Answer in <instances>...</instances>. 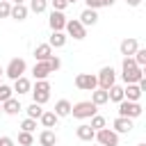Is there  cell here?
<instances>
[{
	"label": "cell",
	"mask_w": 146,
	"mask_h": 146,
	"mask_svg": "<svg viewBox=\"0 0 146 146\" xmlns=\"http://www.w3.org/2000/svg\"><path fill=\"white\" fill-rule=\"evenodd\" d=\"M121 78H123L125 84H137L144 78V68H139L132 57H123V62H121Z\"/></svg>",
	"instance_id": "cell-1"
},
{
	"label": "cell",
	"mask_w": 146,
	"mask_h": 146,
	"mask_svg": "<svg viewBox=\"0 0 146 146\" xmlns=\"http://www.w3.org/2000/svg\"><path fill=\"white\" fill-rule=\"evenodd\" d=\"M50 91H52V87H50V82L48 80H36L34 82V87H32V103H36V105H46L48 100H50Z\"/></svg>",
	"instance_id": "cell-2"
},
{
	"label": "cell",
	"mask_w": 146,
	"mask_h": 146,
	"mask_svg": "<svg viewBox=\"0 0 146 146\" xmlns=\"http://www.w3.org/2000/svg\"><path fill=\"white\" fill-rule=\"evenodd\" d=\"M96 112H98V107H96L91 100H80V103L71 105V114H73V119H80V121L91 119Z\"/></svg>",
	"instance_id": "cell-3"
},
{
	"label": "cell",
	"mask_w": 146,
	"mask_h": 146,
	"mask_svg": "<svg viewBox=\"0 0 146 146\" xmlns=\"http://www.w3.org/2000/svg\"><path fill=\"white\" fill-rule=\"evenodd\" d=\"M25 71H27V64H25V59H23V57H14V59L7 64V68H5V75H7L9 80H18V78H23V75H25Z\"/></svg>",
	"instance_id": "cell-4"
},
{
	"label": "cell",
	"mask_w": 146,
	"mask_h": 146,
	"mask_svg": "<svg viewBox=\"0 0 146 146\" xmlns=\"http://www.w3.org/2000/svg\"><path fill=\"white\" fill-rule=\"evenodd\" d=\"M96 82H98V89H105L107 91L112 84H116V71L112 66H103L98 71V75H96Z\"/></svg>",
	"instance_id": "cell-5"
},
{
	"label": "cell",
	"mask_w": 146,
	"mask_h": 146,
	"mask_svg": "<svg viewBox=\"0 0 146 146\" xmlns=\"http://www.w3.org/2000/svg\"><path fill=\"white\" fill-rule=\"evenodd\" d=\"M119 116H123V119H137V116H141V105L139 103H130V100H121L119 103Z\"/></svg>",
	"instance_id": "cell-6"
},
{
	"label": "cell",
	"mask_w": 146,
	"mask_h": 146,
	"mask_svg": "<svg viewBox=\"0 0 146 146\" xmlns=\"http://www.w3.org/2000/svg\"><path fill=\"white\" fill-rule=\"evenodd\" d=\"M98 146H119V135L112 130V128H103V130H96V137Z\"/></svg>",
	"instance_id": "cell-7"
},
{
	"label": "cell",
	"mask_w": 146,
	"mask_h": 146,
	"mask_svg": "<svg viewBox=\"0 0 146 146\" xmlns=\"http://www.w3.org/2000/svg\"><path fill=\"white\" fill-rule=\"evenodd\" d=\"M64 30H66L64 34H66V36H73L75 41H82V39L87 36V27H84V25H82L78 18H73V21H66V27H64Z\"/></svg>",
	"instance_id": "cell-8"
},
{
	"label": "cell",
	"mask_w": 146,
	"mask_h": 146,
	"mask_svg": "<svg viewBox=\"0 0 146 146\" xmlns=\"http://www.w3.org/2000/svg\"><path fill=\"white\" fill-rule=\"evenodd\" d=\"M75 87H78L80 91H94V89H98L96 75H94V73H78V75H75Z\"/></svg>",
	"instance_id": "cell-9"
},
{
	"label": "cell",
	"mask_w": 146,
	"mask_h": 146,
	"mask_svg": "<svg viewBox=\"0 0 146 146\" xmlns=\"http://www.w3.org/2000/svg\"><path fill=\"white\" fill-rule=\"evenodd\" d=\"M48 25H50L52 32H64V27H66V16H64V11H50Z\"/></svg>",
	"instance_id": "cell-10"
},
{
	"label": "cell",
	"mask_w": 146,
	"mask_h": 146,
	"mask_svg": "<svg viewBox=\"0 0 146 146\" xmlns=\"http://www.w3.org/2000/svg\"><path fill=\"white\" fill-rule=\"evenodd\" d=\"M137 48H139V41H137L135 36H128V39H123V41L119 43V50H121L123 57H132V55L137 52Z\"/></svg>",
	"instance_id": "cell-11"
},
{
	"label": "cell",
	"mask_w": 146,
	"mask_h": 146,
	"mask_svg": "<svg viewBox=\"0 0 146 146\" xmlns=\"http://www.w3.org/2000/svg\"><path fill=\"white\" fill-rule=\"evenodd\" d=\"M132 128H135V125H132V119H123V116H116L114 123H112V130H114L116 135H128Z\"/></svg>",
	"instance_id": "cell-12"
},
{
	"label": "cell",
	"mask_w": 146,
	"mask_h": 146,
	"mask_svg": "<svg viewBox=\"0 0 146 146\" xmlns=\"http://www.w3.org/2000/svg\"><path fill=\"white\" fill-rule=\"evenodd\" d=\"M50 73L52 71H50L48 62H34V66H32V78L34 80H48Z\"/></svg>",
	"instance_id": "cell-13"
},
{
	"label": "cell",
	"mask_w": 146,
	"mask_h": 146,
	"mask_svg": "<svg viewBox=\"0 0 146 146\" xmlns=\"http://www.w3.org/2000/svg\"><path fill=\"white\" fill-rule=\"evenodd\" d=\"M0 105H2V112H5V114H9V116H16L18 112H23V105H21V100H18V98H14V96H11L9 100L0 103Z\"/></svg>",
	"instance_id": "cell-14"
},
{
	"label": "cell",
	"mask_w": 146,
	"mask_h": 146,
	"mask_svg": "<svg viewBox=\"0 0 146 146\" xmlns=\"http://www.w3.org/2000/svg\"><path fill=\"white\" fill-rule=\"evenodd\" d=\"M39 121H41V125H43L46 130H52V128L57 125L59 119H57V114H55L52 110H43V114L39 116Z\"/></svg>",
	"instance_id": "cell-15"
},
{
	"label": "cell",
	"mask_w": 146,
	"mask_h": 146,
	"mask_svg": "<svg viewBox=\"0 0 146 146\" xmlns=\"http://www.w3.org/2000/svg\"><path fill=\"white\" fill-rule=\"evenodd\" d=\"M75 135H78V139H80V141H89V144H91V141H94V137H96V132L89 128V123H80V125L75 128Z\"/></svg>",
	"instance_id": "cell-16"
},
{
	"label": "cell",
	"mask_w": 146,
	"mask_h": 146,
	"mask_svg": "<svg viewBox=\"0 0 146 146\" xmlns=\"http://www.w3.org/2000/svg\"><path fill=\"white\" fill-rule=\"evenodd\" d=\"M84 27H91V25H96L98 23V11H94V9H87L84 7V11L80 14V18H78Z\"/></svg>",
	"instance_id": "cell-17"
},
{
	"label": "cell",
	"mask_w": 146,
	"mask_h": 146,
	"mask_svg": "<svg viewBox=\"0 0 146 146\" xmlns=\"http://www.w3.org/2000/svg\"><path fill=\"white\" fill-rule=\"evenodd\" d=\"M52 57V48L48 46V43H39L36 48H34V59L36 62H48Z\"/></svg>",
	"instance_id": "cell-18"
},
{
	"label": "cell",
	"mask_w": 146,
	"mask_h": 146,
	"mask_svg": "<svg viewBox=\"0 0 146 146\" xmlns=\"http://www.w3.org/2000/svg\"><path fill=\"white\" fill-rule=\"evenodd\" d=\"M123 98L130 100V103H139V98H141V89H139L137 84H125V87H123Z\"/></svg>",
	"instance_id": "cell-19"
},
{
	"label": "cell",
	"mask_w": 146,
	"mask_h": 146,
	"mask_svg": "<svg viewBox=\"0 0 146 146\" xmlns=\"http://www.w3.org/2000/svg\"><path fill=\"white\" fill-rule=\"evenodd\" d=\"M27 14H30V9H27V5H11V11H9V18H14V21H25L27 18Z\"/></svg>",
	"instance_id": "cell-20"
},
{
	"label": "cell",
	"mask_w": 146,
	"mask_h": 146,
	"mask_svg": "<svg viewBox=\"0 0 146 146\" xmlns=\"http://www.w3.org/2000/svg\"><path fill=\"white\" fill-rule=\"evenodd\" d=\"M11 89H14L18 96H23V94H30V91H32V82H30V80L23 75V78L14 80V87H11Z\"/></svg>",
	"instance_id": "cell-21"
},
{
	"label": "cell",
	"mask_w": 146,
	"mask_h": 146,
	"mask_svg": "<svg viewBox=\"0 0 146 146\" xmlns=\"http://www.w3.org/2000/svg\"><path fill=\"white\" fill-rule=\"evenodd\" d=\"M39 144L41 146H57V135H55V130H41L39 132Z\"/></svg>",
	"instance_id": "cell-22"
},
{
	"label": "cell",
	"mask_w": 146,
	"mask_h": 146,
	"mask_svg": "<svg viewBox=\"0 0 146 146\" xmlns=\"http://www.w3.org/2000/svg\"><path fill=\"white\" fill-rule=\"evenodd\" d=\"M66 39H68V36H66L64 32H52L46 43H48L50 48H64V46H66Z\"/></svg>",
	"instance_id": "cell-23"
},
{
	"label": "cell",
	"mask_w": 146,
	"mask_h": 146,
	"mask_svg": "<svg viewBox=\"0 0 146 146\" xmlns=\"http://www.w3.org/2000/svg\"><path fill=\"white\" fill-rule=\"evenodd\" d=\"M52 112L57 114V119H62V116H71V103H68L66 98H62V100L55 103V110H52Z\"/></svg>",
	"instance_id": "cell-24"
},
{
	"label": "cell",
	"mask_w": 146,
	"mask_h": 146,
	"mask_svg": "<svg viewBox=\"0 0 146 146\" xmlns=\"http://www.w3.org/2000/svg\"><path fill=\"white\" fill-rule=\"evenodd\" d=\"M91 103H94L96 107H100V105H107V103H110V98H107V91H105V89H94V91H91Z\"/></svg>",
	"instance_id": "cell-25"
},
{
	"label": "cell",
	"mask_w": 146,
	"mask_h": 146,
	"mask_svg": "<svg viewBox=\"0 0 146 146\" xmlns=\"http://www.w3.org/2000/svg\"><path fill=\"white\" fill-rule=\"evenodd\" d=\"M107 98L119 105V103L123 100V87H121V84H112V87L107 89Z\"/></svg>",
	"instance_id": "cell-26"
},
{
	"label": "cell",
	"mask_w": 146,
	"mask_h": 146,
	"mask_svg": "<svg viewBox=\"0 0 146 146\" xmlns=\"http://www.w3.org/2000/svg\"><path fill=\"white\" fill-rule=\"evenodd\" d=\"M89 128L96 132V130H103V128H107V121H105V116H100V114H94L91 116V123H89Z\"/></svg>",
	"instance_id": "cell-27"
},
{
	"label": "cell",
	"mask_w": 146,
	"mask_h": 146,
	"mask_svg": "<svg viewBox=\"0 0 146 146\" xmlns=\"http://www.w3.org/2000/svg\"><path fill=\"white\" fill-rule=\"evenodd\" d=\"M27 9L34 11V14H43L48 9V0H30V7Z\"/></svg>",
	"instance_id": "cell-28"
},
{
	"label": "cell",
	"mask_w": 146,
	"mask_h": 146,
	"mask_svg": "<svg viewBox=\"0 0 146 146\" xmlns=\"http://www.w3.org/2000/svg\"><path fill=\"white\" fill-rule=\"evenodd\" d=\"M25 112H27V119H34V121H39V116L43 114V105H36V103H32V105H30Z\"/></svg>",
	"instance_id": "cell-29"
},
{
	"label": "cell",
	"mask_w": 146,
	"mask_h": 146,
	"mask_svg": "<svg viewBox=\"0 0 146 146\" xmlns=\"http://www.w3.org/2000/svg\"><path fill=\"white\" fill-rule=\"evenodd\" d=\"M132 59H135V64L139 68H144L146 66V48H137V52L132 55Z\"/></svg>",
	"instance_id": "cell-30"
},
{
	"label": "cell",
	"mask_w": 146,
	"mask_h": 146,
	"mask_svg": "<svg viewBox=\"0 0 146 146\" xmlns=\"http://www.w3.org/2000/svg\"><path fill=\"white\" fill-rule=\"evenodd\" d=\"M18 144H21V146H32V144H34V135L21 130V132H18Z\"/></svg>",
	"instance_id": "cell-31"
},
{
	"label": "cell",
	"mask_w": 146,
	"mask_h": 146,
	"mask_svg": "<svg viewBox=\"0 0 146 146\" xmlns=\"http://www.w3.org/2000/svg\"><path fill=\"white\" fill-rule=\"evenodd\" d=\"M14 96V89L9 87V84H0V103H5V100H9Z\"/></svg>",
	"instance_id": "cell-32"
},
{
	"label": "cell",
	"mask_w": 146,
	"mask_h": 146,
	"mask_svg": "<svg viewBox=\"0 0 146 146\" xmlns=\"http://www.w3.org/2000/svg\"><path fill=\"white\" fill-rule=\"evenodd\" d=\"M21 130H23V132H34V130H36V121H34V119H23Z\"/></svg>",
	"instance_id": "cell-33"
},
{
	"label": "cell",
	"mask_w": 146,
	"mask_h": 146,
	"mask_svg": "<svg viewBox=\"0 0 146 146\" xmlns=\"http://www.w3.org/2000/svg\"><path fill=\"white\" fill-rule=\"evenodd\" d=\"M9 11H11V2L0 0V18H9Z\"/></svg>",
	"instance_id": "cell-34"
},
{
	"label": "cell",
	"mask_w": 146,
	"mask_h": 146,
	"mask_svg": "<svg viewBox=\"0 0 146 146\" xmlns=\"http://www.w3.org/2000/svg\"><path fill=\"white\" fill-rule=\"evenodd\" d=\"M48 66H50V71L55 73V71H59V68H62V59H59L57 55H52V57L48 59Z\"/></svg>",
	"instance_id": "cell-35"
},
{
	"label": "cell",
	"mask_w": 146,
	"mask_h": 146,
	"mask_svg": "<svg viewBox=\"0 0 146 146\" xmlns=\"http://www.w3.org/2000/svg\"><path fill=\"white\" fill-rule=\"evenodd\" d=\"M50 5H52V11H64V9L68 7L66 0H50Z\"/></svg>",
	"instance_id": "cell-36"
},
{
	"label": "cell",
	"mask_w": 146,
	"mask_h": 146,
	"mask_svg": "<svg viewBox=\"0 0 146 146\" xmlns=\"http://www.w3.org/2000/svg\"><path fill=\"white\" fill-rule=\"evenodd\" d=\"M84 5H87V9H94V11L103 7V5H100V0H84Z\"/></svg>",
	"instance_id": "cell-37"
},
{
	"label": "cell",
	"mask_w": 146,
	"mask_h": 146,
	"mask_svg": "<svg viewBox=\"0 0 146 146\" xmlns=\"http://www.w3.org/2000/svg\"><path fill=\"white\" fill-rule=\"evenodd\" d=\"M0 146H14V139L11 137H0Z\"/></svg>",
	"instance_id": "cell-38"
},
{
	"label": "cell",
	"mask_w": 146,
	"mask_h": 146,
	"mask_svg": "<svg viewBox=\"0 0 146 146\" xmlns=\"http://www.w3.org/2000/svg\"><path fill=\"white\" fill-rule=\"evenodd\" d=\"M125 5H128V7H139L141 0H125Z\"/></svg>",
	"instance_id": "cell-39"
},
{
	"label": "cell",
	"mask_w": 146,
	"mask_h": 146,
	"mask_svg": "<svg viewBox=\"0 0 146 146\" xmlns=\"http://www.w3.org/2000/svg\"><path fill=\"white\" fill-rule=\"evenodd\" d=\"M114 2H116V0H100V5H103V7H112Z\"/></svg>",
	"instance_id": "cell-40"
},
{
	"label": "cell",
	"mask_w": 146,
	"mask_h": 146,
	"mask_svg": "<svg viewBox=\"0 0 146 146\" xmlns=\"http://www.w3.org/2000/svg\"><path fill=\"white\" fill-rule=\"evenodd\" d=\"M11 5H25V0H11Z\"/></svg>",
	"instance_id": "cell-41"
},
{
	"label": "cell",
	"mask_w": 146,
	"mask_h": 146,
	"mask_svg": "<svg viewBox=\"0 0 146 146\" xmlns=\"http://www.w3.org/2000/svg\"><path fill=\"white\" fill-rule=\"evenodd\" d=\"M2 75H5V68H0V84H2Z\"/></svg>",
	"instance_id": "cell-42"
},
{
	"label": "cell",
	"mask_w": 146,
	"mask_h": 146,
	"mask_svg": "<svg viewBox=\"0 0 146 146\" xmlns=\"http://www.w3.org/2000/svg\"><path fill=\"white\" fill-rule=\"evenodd\" d=\"M66 2H68V5H73V2H78V0H66Z\"/></svg>",
	"instance_id": "cell-43"
},
{
	"label": "cell",
	"mask_w": 146,
	"mask_h": 146,
	"mask_svg": "<svg viewBox=\"0 0 146 146\" xmlns=\"http://www.w3.org/2000/svg\"><path fill=\"white\" fill-rule=\"evenodd\" d=\"M137 146H146V144H137Z\"/></svg>",
	"instance_id": "cell-44"
},
{
	"label": "cell",
	"mask_w": 146,
	"mask_h": 146,
	"mask_svg": "<svg viewBox=\"0 0 146 146\" xmlns=\"http://www.w3.org/2000/svg\"><path fill=\"white\" fill-rule=\"evenodd\" d=\"M0 114H2V105H0Z\"/></svg>",
	"instance_id": "cell-45"
},
{
	"label": "cell",
	"mask_w": 146,
	"mask_h": 146,
	"mask_svg": "<svg viewBox=\"0 0 146 146\" xmlns=\"http://www.w3.org/2000/svg\"><path fill=\"white\" fill-rule=\"evenodd\" d=\"M96 146H98V144H96Z\"/></svg>",
	"instance_id": "cell-46"
}]
</instances>
